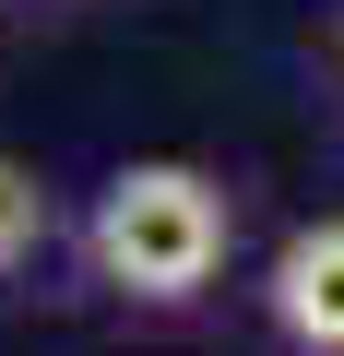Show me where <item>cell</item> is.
I'll list each match as a JSON object with an SVG mask.
<instances>
[{
	"mask_svg": "<svg viewBox=\"0 0 344 356\" xmlns=\"http://www.w3.org/2000/svg\"><path fill=\"white\" fill-rule=\"evenodd\" d=\"M238 273V191L190 154H131L107 166L72 214V285L119 321H190Z\"/></svg>",
	"mask_w": 344,
	"mask_h": 356,
	"instance_id": "6da1fadb",
	"label": "cell"
},
{
	"mask_svg": "<svg viewBox=\"0 0 344 356\" xmlns=\"http://www.w3.org/2000/svg\"><path fill=\"white\" fill-rule=\"evenodd\" d=\"M261 332L273 356H344V214H309L273 261H261Z\"/></svg>",
	"mask_w": 344,
	"mask_h": 356,
	"instance_id": "7a4b0ae2",
	"label": "cell"
},
{
	"mask_svg": "<svg viewBox=\"0 0 344 356\" xmlns=\"http://www.w3.org/2000/svg\"><path fill=\"white\" fill-rule=\"evenodd\" d=\"M60 261H72V214H60V191H48V166L0 154V297L48 285Z\"/></svg>",
	"mask_w": 344,
	"mask_h": 356,
	"instance_id": "3957f363",
	"label": "cell"
},
{
	"mask_svg": "<svg viewBox=\"0 0 344 356\" xmlns=\"http://www.w3.org/2000/svg\"><path fill=\"white\" fill-rule=\"evenodd\" d=\"M320 60H332V83H344V0H332V36H320Z\"/></svg>",
	"mask_w": 344,
	"mask_h": 356,
	"instance_id": "277c9868",
	"label": "cell"
}]
</instances>
